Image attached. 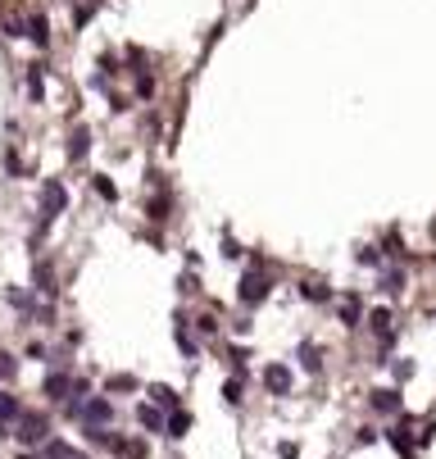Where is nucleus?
<instances>
[{"label": "nucleus", "instance_id": "f257e3e1", "mask_svg": "<svg viewBox=\"0 0 436 459\" xmlns=\"http://www.w3.org/2000/svg\"><path fill=\"white\" fill-rule=\"evenodd\" d=\"M264 382H268V391H286V387H291V373H286L282 364H272V369L264 373Z\"/></svg>", "mask_w": 436, "mask_h": 459}, {"label": "nucleus", "instance_id": "f03ea898", "mask_svg": "<svg viewBox=\"0 0 436 459\" xmlns=\"http://www.w3.org/2000/svg\"><path fill=\"white\" fill-rule=\"evenodd\" d=\"M259 295H264V277H259V273H250L246 282H241V300H250V305H255Z\"/></svg>", "mask_w": 436, "mask_h": 459}, {"label": "nucleus", "instance_id": "7ed1b4c3", "mask_svg": "<svg viewBox=\"0 0 436 459\" xmlns=\"http://www.w3.org/2000/svg\"><path fill=\"white\" fill-rule=\"evenodd\" d=\"M5 418H19V400L0 391V427H5Z\"/></svg>", "mask_w": 436, "mask_h": 459}, {"label": "nucleus", "instance_id": "20e7f679", "mask_svg": "<svg viewBox=\"0 0 436 459\" xmlns=\"http://www.w3.org/2000/svg\"><path fill=\"white\" fill-rule=\"evenodd\" d=\"M150 395L164 404V409H173V404H177V391H173V387H150Z\"/></svg>", "mask_w": 436, "mask_h": 459}, {"label": "nucleus", "instance_id": "39448f33", "mask_svg": "<svg viewBox=\"0 0 436 459\" xmlns=\"http://www.w3.org/2000/svg\"><path fill=\"white\" fill-rule=\"evenodd\" d=\"M91 418H96V423H105V418H109V404H105V400H91V404H87V423H91Z\"/></svg>", "mask_w": 436, "mask_h": 459}, {"label": "nucleus", "instance_id": "423d86ee", "mask_svg": "<svg viewBox=\"0 0 436 459\" xmlns=\"http://www.w3.org/2000/svg\"><path fill=\"white\" fill-rule=\"evenodd\" d=\"M186 423H191L186 414H173V423H168V437H182V432H186Z\"/></svg>", "mask_w": 436, "mask_h": 459}, {"label": "nucleus", "instance_id": "0eeeda50", "mask_svg": "<svg viewBox=\"0 0 436 459\" xmlns=\"http://www.w3.org/2000/svg\"><path fill=\"white\" fill-rule=\"evenodd\" d=\"M300 364H305V369H318V350L314 346H300Z\"/></svg>", "mask_w": 436, "mask_h": 459}, {"label": "nucleus", "instance_id": "6e6552de", "mask_svg": "<svg viewBox=\"0 0 436 459\" xmlns=\"http://www.w3.org/2000/svg\"><path fill=\"white\" fill-rule=\"evenodd\" d=\"M141 423H146V427H155V432H159V427H164V418L155 414V409H141Z\"/></svg>", "mask_w": 436, "mask_h": 459}, {"label": "nucleus", "instance_id": "1a4fd4ad", "mask_svg": "<svg viewBox=\"0 0 436 459\" xmlns=\"http://www.w3.org/2000/svg\"><path fill=\"white\" fill-rule=\"evenodd\" d=\"M373 404H377V409H395V395L391 391H377V400H373Z\"/></svg>", "mask_w": 436, "mask_h": 459}]
</instances>
